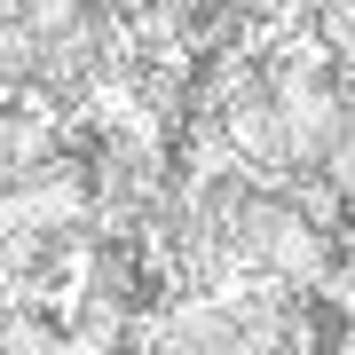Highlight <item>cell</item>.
I'll return each mask as SVG.
<instances>
[{
	"label": "cell",
	"mask_w": 355,
	"mask_h": 355,
	"mask_svg": "<svg viewBox=\"0 0 355 355\" xmlns=\"http://www.w3.org/2000/svg\"><path fill=\"white\" fill-rule=\"evenodd\" d=\"M331 229L316 205H300L284 182H261L237 214V277L284 284V292H324L331 277Z\"/></svg>",
	"instance_id": "cell-1"
}]
</instances>
